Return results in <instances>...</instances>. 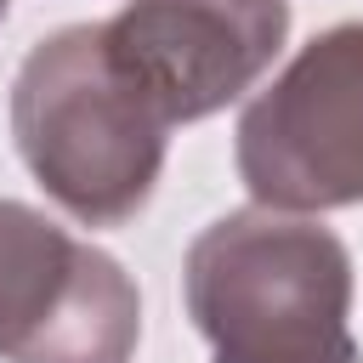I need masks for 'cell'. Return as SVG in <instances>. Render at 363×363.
<instances>
[{
  "instance_id": "obj_1",
  "label": "cell",
  "mask_w": 363,
  "mask_h": 363,
  "mask_svg": "<svg viewBox=\"0 0 363 363\" xmlns=\"http://www.w3.org/2000/svg\"><path fill=\"white\" fill-rule=\"evenodd\" d=\"M187 318L210 363H357L352 255L295 210H227L182 261Z\"/></svg>"
},
{
  "instance_id": "obj_2",
  "label": "cell",
  "mask_w": 363,
  "mask_h": 363,
  "mask_svg": "<svg viewBox=\"0 0 363 363\" xmlns=\"http://www.w3.org/2000/svg\"><path fill=\"white\" fill-rule=\"evenodd\" d=\"M11 142L51 204L85 227H119L153 199L170 125L113 68L102 23H68L11 79Z\"/></svg>"
},
{
  "instance_id": "obj_3",
  "label": "cell",
  "mask_w": 363,
  "mask_h": 363,
  "mask_svg": "<svg viewBox=\"0 0 363 363\" xmlns=\"http://www.w3.org/2000/svg\"><path fill=\"white\" fill-rule=\"evenodd\" d=\"M238 182L267 210L363 204V23L312 34L238 113Z\"/></svg>"
},
{
  "instance_id": "obj_4",
  "label": "cell",
  "mask_w": 363,
  "mask_h": 363,
  "mask_svg": "<svg viewBox=\"0 0 363 363\" xmlns=\"http://www.w3.org/2000/svg\"><path fill=\"white\" fill-rule=\"evenodd\" d=\"M136 340L130 272L45 210L0 199V363H130Z\"/></svg>"
},
{
  "instance_id": "obj_5",
  "label": "cell",
  "mask_w": 363,
  "mask_h": 363,
  "mask_svg": "<svg viewBox=\"0 0 363 363\" xmlns=\"http://www.w3.org/2000/svg\"><path fill=\"white\" fill-rule=\"evenodd\" d=\"M289 0H125L102 23L113 68L164 113L193 125L238 102L284 51Z\"/></svg>"
},
{
  "instance_id": "obj_6",
  "label": "cell",
  "mask_w": 363,
  "mask_h": 363,
  "mask_svg": "<svg viewBox=\"0 0 363 363\" xmlns=\"http://www.w3.org/2000/svg\"><path fill=\"white\" fill-rule=\"evenodd\" d=\"M6 11H11V0H0V23H6Z\"/></svg>"
}]
</instances>
